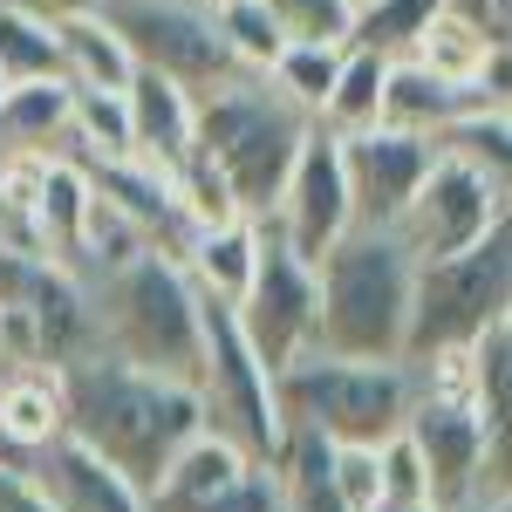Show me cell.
Listing matches in <instances>:
<instances>
[{
  "label": "cell",
  "instance_id": "obj_36",
  "mask_svg": "<svg viewBox=\"0 0 512 512\" xmlns=\"http://www.w3.org/2000/svg\"><path fill=\"white\" fill-rule=\"evenodd\" d=\"M0 89H7V82H0Z\"/></svg>",
  "mask_w": 512,
  "mask_h": 512
},
{
  "label": "cell",
  "instance_id": "obj_20",
  "mask_svg": "<svg viewBox=\"0 0 512 512\" xmlns=\"http://www.w3.org/2000/svg\"><path fill=\"white\" fill-rule=\"evenodd\" d=\"M478 103H506V96L485 89V82H444L417 62H390V82H383V123L417 130V137H437L451 117H465Z\"/></svg>",
  "mask_w": 512,
  "mask_h": 512
},
{
  "label": "cell",
  "instance_id": "obj_35",
  "mask_svg": "<svg viewBox=\"0 0 512 512\" xmlns=\"http://www.w3.org/2000/svg\"><path fill=\"white\" fill-rule=\"evenodd\" d=\"M369 512H437V506H390V499H376Z\"/></svg>",
  "mask_w": 512,
  "mask_h": 512
},
{
  "label": "cell",
  "instance_id": "obj_28",
  "mask_svg": "<svg viewBox=\"0 0 512 512\" xmlns=\"http://www.w3.org/2000/svg\"><path fill=\"white\" fill-rule=\"evenodd\" d=\"M335 69H342V48H328V41H287L274 62H267V82H274L301 117H321V103L335 89Z\"/></svg>",
  "mask_w": 512,
  "mask_h": 512
},
{
  "label": "cell",
  "instance_id": "obj_10",
  "mask_svg": "<svg viewBox=\"0 0 512 512\" xmlns=\"http://www.w3.org/2000/svg\"><path fill=\"white\" fill-rule=\"evenodd\" d=\"M233 321H239V335H246V349L260 355L274 376L315 342V267L267 219H260V260H253V280L239 294Z\"/></svg>",
  "mask_w": 512,
  "mask_h": 512
},
{
  "label": "cell",
  "instance_id": "obj_31",
  "mask_svg": "<svg viewBox=\"0 0 512 512\" xmlns=\"http://www.w3.org/2000/svg\"><path fill=\"white\" fill-rule=\"evenodd\" d=\"M376 478H383L390 506H431V472H424V451L410 444V431L376 444Z\"/></svg>",
  "mask_w": 512,
  "mask_h": 512
},
{
  "label": "cell",
  "instance_id": "obj_27",
  "mask_svg": "<svg viewBox=\"0 0 512 512\" xmlns=\"http://www.w3.org/2000/svg\"><path fill=\"white\" fill-rule=\"evenodd\" d=\"M41 76H62L55 21H41L35 7L0 0V82H41Z\"/></svg>",
  "mask_w": 512,
  "mask_h": 512
},
{
  "label": "cell",
  "instance_id": "obj_5",
  "mask_svg": "<svg viewBox=\"0 0 512 512\" xmlns=\"http://www.w3.org/2000/svg\"><path fill=\"white\" fill-rule=\"evenodd\" d=\"M280 417L308 424L328 444H383L403 431L417 403V369L410 362H349V355H315L301 349L274 376Z\"/></svg>",
  "mask_w": 512,
  "mask_h": 512
},
{
  "label": "cell",
  "instance_id": "obj_1",
  "mask_svg": "<svg viewBox=\"0 0 512 512\" xmlns=\"http://www.w3.org/2000/svg\"><path fill=\"white\" fill-rule=\"evenodd\" d=\"M62 403H69V437H82L96 458H110L137 492H151L164 458L198 431L192 383H164L117 362L110 349H89L62 362Z\"/></svg>",
  "mask_w": 512,
  "mask_h": 512
},
{
  "label": "cell",
  "instance_id": "obj_38",
  "mask_svg": "<svg viewBox=\"0 0 512 512\" xmlns=\"http://www.w3.org/2000/svg\"><path fill=\"white\" fill-rule=\"evenodd\" d=\"M205 7H212V0H205Z\"/></svg>",
  "mask_w": 512,
  "mask_h": 512
},
{
  "label": "cell",
  "instance_id": "obj_21",
  "mask_svg": "<svg viewBox=\"0 0 512 512\" xmlns=\"http://www.w3.org/2000/svg\"><path fill=\"white\" fill-rule=\"evenodd\" d=\"M55 48H62V82H69V89H130V76H137L123 35L103 14H69V21H55Z\"/></svg>",
  "mask_w": 512,
  "mask_h": 512
},
{
  "label": "cell",
  "instance_id": "obj_37",
  "mask_svg": "<svg viewBox=\"0 0 512 512\" xmlns=\"http://www.w3.org/2000/svg\"><path fill=\"white\" fill-rule=\"evenodd\" d=\"M355 7H362V0H355Z\"/></svg>",
  "mask_w": 512,
  "mask_h": 512
},
{
  "label": "cell",
  "instance_id": "obj_17",
  "mask_svg": "<svg viewBox=\"0 0 512 512\" xmlns=\"http://www.w3.org/2000/svg\"><path fill=\"white\" fill-rule=\"evenodd\" d=\"M403 62H417V69H431L444 82H485V89L506 96V35H492L485 21L458 14L451 0L431 14V28L417 35V48Z\"/></svg>",
  "mask_w": 512,
  "mask_h": 512
},
{
  "label": "cell",
  "instance_id": "obj_29",
  "mask_svg": "<svg viewBox=\"0 0 512 512\" xmlns=\"http://www.w3.org/2000/svg\"><path fill=\"white\" fill-rule=\"evenodd\" d=\"M212 21L226 35V55H233L246 76H267V62L287 48V35L274 28V14L260 0H212Z\"/></svg>",
  "mask_w": 512,
  "mask_h": 512
},
{
  "label": "cell",
  "instance_id": "obj_11",
  "mask_svg": "<svg viewBox=\"0 0 512 512\" xmlns=\"http://www.w3.org/2000/svg\"><path fill=\"white\" fill-rule=\"evenodd\" d=\"M267 226H274L308 267H315L321 253L355 226L349 178H342V137H328L321 123L301 137V151H294L287 178H280V198L267 205Z\"/></svg>",
  "mask_w": 512,
  "mask_h": 512
},
{
  "label": "cell",
  "instance_id": "obj_3",
  "mask_svg": "<svg viewBox=\"0 0 512 512\" xmlns=\"http://www.w3.org/2000/svg\"><path fill=\"white\" fill-rule=\"evenodd\" d=\"M410 246L383 226H349L315 260V355L349 362H403V321H410Z\"/></svg>",
  "mask_w": 512,
  "mask_h": 512
},
{
  "label": "cell",
  "instance_id": "obj_4",
  "mask_svg": "<svg viewBox=\"0 0 512 512\" xmlns=\"http://www.w3.org/2000/svg\"><path fill=\"white\" fill-rule=\"evenodd\" d=\"M308 130H315V117H301L274 82L246 76V69L198 96V158L226 178V192L246 219H267Z\"/></svg>",
  "mask_w": 512,
  "mask_h": 512
},
{
  "label": "cell",
  "instance_id": "obj_6",
  "mask_svg": "<svg viewBox=\"0 0 512 512\" xmlns=\"http://www.w3.org/2000/svg\"><path fill=\"white\" fill-rule=\"evenodd\" d=\"M512 308V226L451 253V260H424L410 280V321H403V362H431V355L472 349L485 321Z\"/></svg>",
  "mask_w": 512,
  "mask_h": 512
},
{
  "label": "cell",
  "instance_id": "obj_26",
  "mask_svg": "<svg viewBox=\"0 0 512 512\" xmlns=\"http://www.w3.org/2000/svg\"><path fill=\"white\" fill-rule=\"evenodd\" d=\"M437 7H444V0H362L342 48H369V55H383V62H403V55L417 48V35L431 28Z\"/></svg>",
  "mask_w": 512,
  "mask_h": 512
},
{
  "label": "cell",
  "instance_id": "obj_12",
  "mask_svg": "<svg viewBox=\"0 0 512 512\" xmlns=\"http://www.w3.org/2000/svg\"><path fill=\"white\" fill-rule=\"evenodd\" d=\"M431 158H437L431 137L396 130V123H369V130L342 137V178H349L355 226H383L390 233L396 219H403V205H410V192L424 185Z\"/></svg>",
  "mask_w": 512,
  "mask_h": 512
},
{
  "label": "cell",
  "instance_id": "obj_7",
  "mask_svg": "<svg viewBox=\"0 0 512 512\" xmlns=\"http://www.w3.org/2000/svg\"><path fill=\"white\" fill-rule=\"evenodd\" d=\"M192 396H198V431L226 437L253 465H267L280 451L287 417H280V396H274V369L246 349L233 308H219V301H205V355H198Z\"/></svg>",
  "mask_w": 512,
  "mask_h": 512
},
{
  "label": "cell",
  "instance_id": "obj_15",
  "mask_svg": "<svg viewBox=\"0 0 512 512\" xmlns=\"http://www.w3.org/2000/svg\"><path fill=\"white\" fill-rule=\"evenodd\" d=\"M246 472H253L246 451H233L226 437H212V431H192L171 458H164V472H158V485L144 492V506H151V512L219 506V499H233L239 485H246Z\"/></svg>",
  "mask_w": 512,
  "mask_h": 512
},
{
  "label": "cell",
  "instance_id": "obj_23",
  "mask_svg": "<svg viewBox=\"0 0 512 512\" xmlns=\"http://www.w3.org/2000/svg\"><path fill=\"white\" fill-rule=\"evenodd\" d=\"M82 171L89 164H117L130 158V110L123 89H69V151Z\"/></svg>",
  "mask_w": 512,
  "mask_h": 512
},
{
  "label": "cell",
  "instance_id": "obj_8",
  "mask_svg": "<svg viewBox=\"0 0 512 512\" xmlns=\"http://www.w3.org/2000/svg\"><path fill=\"white\" fill-rule=\"evenodd\" d=\"M103 21L123 35L137 69H158L192 96L239 76V62L226 55V35H219L205 0H103Z\"/></svg>",
  "mask_w": 512,
  "mask_h": 512
},
{
  "label": "cell",
  "instance_id": "obj_19",
  "mask_svg": "<svg viewBox=\"0 0 512 512\" xmlns=\"http://www.w3.org/2000/svg\"><path fill=\"white\" fill-rule=\"evenodd\" d=\"M69 151V82H7L0 89V164L7 158H62Z\"/></svg>",
  "mask_w": 512,
  "mask_h": 512
},
{
  "label": "cell",
  "instance_id": "obj_25",
  "mask_svg": "<svg viewBox=\"0 0 512 512\" xmlns=\"http://www.w3.org/2000/svg\"><path fill=\"white\" fill-rule=\"evenodd\" d=\"M465 396L478 403L485 424L506 431V410H512V315L485 321L465 349Z\"/></svg>",
  "mask_w": 512,
  "mask_h": 512
},
{
  "label": "cell",
  "instance_id": "obj_14",
  "mask_svg": "<svg viewBox=\"0 0 512 512\" xmlns=\"http://www.w3.org/2000/svg\"><path fill=\"white\" fill-rule=\"evenodd\" d=\"M123 110H130V158H144L151 171L178 178L198 158V96L178 89L158 69H137L123 89Z\"/></svg>",
  "mask_w": 512,
  "mask_h": 512
},
{
  "label": "cell",
  "instance_id": "obj_18",
  "mask_svg": "<svg viewBox=\"0 0 512 512\" xmlns=\"http://www.w3.org/2000/svg\"><path fill=\"white\" fill-rule=\"evenodd\" d=\"M253 260H260V219L192 226L185 246H178V267L198 287V301H219V308H239V294L253 280Z\"/></svg>",
  "mask_w": 512,
  "mask_h": 512
},
{
  "label": "cell",
  "instance_id": "obj_9",
  "mask_svg": "<svg viewBox=\"0 0 512 512\" xmlns=\"http://www.w3.org/2000/svg\"><path fill=\"white\" fill-rule=\"evenodd\" d=\"M506 192L512 185H499V178H485V171L437 151L424 185L410 192V205H403V219H396L390 233L410 246L417 267L424 260H451V253L478 246L492 226H506Z\"/></svg>",
  "mask_w": 512,
  "mask_h": 512
},
{
  "label": "cell",
  "instance_id": "obj_30",
  "mask_svg": "<svg viewBox=\"0 0 512 512\" xmlns=\"http://www.w3.org/2000/svg\"><path fill=\"white\" fill-rule=\"evenodd\" d=\"M260 7L287 41H328V48H342L355 21V0H260Z\"/></svg>",
  "mask_w": 512,
  "mask_h": 512
},
{
  "label": "cell",
  "instance_id": "obj_22",
  "mask_svg": "<svg viewBox=\"0 0 512 512\" xmlns=\"http://www.w3.org/2000/svg\"><path fill=\"white\" fill-rule=\"evenodd\" d=\"M383 82H390V62L369 55V48H342V69H335V89L321 103V130L328 137H355L369 123H383Z\"/></svg>",
  "mask_w": 512,
  "mask_h": 512
},
{
  "label": "cell",
  "instance_id": "obj_32",
  "mask_svg": "<svg viewBox=\"0 0 512 512\" xmlns=\"http://www.w3.org/2000/svg\"><path fill=\"white\" fill-rule=\"evenodd\" d=\"M328 478H335V499L349 512H369L383 499V478H376V444H335L328 451Z\"/></svg>",
  "mask_w": 512,
  "mask_h": 512
},
{
  "label": "cell",
  "instance_id": "obj_16",
  "mask_svg": "<svg viewBox=\"0 0 512 512\" xmlns=\"http://www.w3.org/2000/svg\"><path fill=\"white\" fill-rule=\"evenodd\" d=\"M69 431L62 369L55 362H0V451L28 458Z\"/></svg>",
  "mask_w": 512,
  "mask_h": 512
},
{
  "label": "cell",
  "instance_id": "obj_33",
  "mask_svg": "<svg viewBox=\"0 0 512 512\" xmlns=\"http://www.w3.org/2000/svg\"><path fill=\"white\" fill-rule=\"evenodd\" d=\"M198 512H280V478L274 465H253L246 485H239L233 499H219V506H198Z\"/></svg>",
  "mask_w": 512,
  "mask_h": 512
},
{
  "label": "cell",
  "instance_id": "obj_34",
  "mask_svg": "<svg viewBox=\"0 0 512 512\" xmlns=\"http://www.w3.org/2000/svg\"><path fill=\"white\" fill-rule=\"evenodd\" d=\"M0 512H48V499L35 492L28 465H21V458H7V451H0Z\"/></svg>",
  "mask_w": 512,
  "mask_h": 512
},
{
  "label": "cell",
  "instance_id": "obj_24",
  "mask_svg": "<svg viewBox=\"0 0 512 512\" xmlns=\"http://www.w3.org/2000/svg\"><path fill=\"white\" fill-rule=\"evenodd\" d=\"M431 144L444 158H458V164H472V171H485V178L512 185V103H478V110L444 123Z\"/></svg>",
  "mask_w": 512,
  "mask_h": 512
},
{
  "label": "cell",
  "instance_id": "obj_2",
  "mask_svg": "<svg viewBox=\"0 0 512 512\" xmlns=\"http://www.w3.org/2000/svg\"><path fill=\"white\" fill-rule=\"evenodd\" d=\"M89 321H96V349L117 362L164 376V383H198V355H205V301L185 280L178 253H130L123 267L89 280Z\"/></svg>",
  "mask_w": 512,
  "mask_h": 512
},
{
  "label": "cell",
  "instance_id": "obj_13",
  "mask_svg": "<svg viewBox=\"0 0 512 512\" xmlns=\"http://www.w3.org/2000/svg\"><path fill=\"white\" fill-rule=\"evenodd\" d=\"M21 465L35 478V492L48 499V512H151L144 492H137L110 458H96V451L69 431L55 437V444H41V451H28Z\"/></svg>",
  "mask_w": 512,
  "mask_h": 512
}]
</instances>
